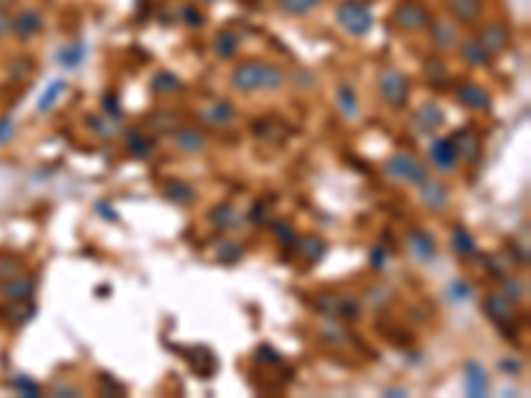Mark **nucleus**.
<instances>
[{"mask_svg": "<svg viewBox=\"0 0 531 398\" xmlns=\"http://www.w3.org/2000/svg\"><path fill=\"white\" fill-rule=\"evenodd\" d=\"M457 99L468 106V109H478V112H486L491 106L489 93L484 88H478L475 83H460L457 86Z\"/></svg>", "mask_w": 531, "mask_h": 398, "instance_id": "10", "label": "nucleus"}, {"mask_svg": "<svg viewBox=\"0 0 531 398\" xmlns=\"http://www.w3.org/2000/svg\"><path fill=\"white\" fill-rule=\"evenodd\" d=\"M210 218H213V221H218V223L224 226V223H229V221L234 218V207H231V205H221L218 210H213V213H210Z\"/></svg>", "mask_w": 531, "mask_h": 398, "instance_id": "31", "label": "nucleus"}, {"mask_svg": "<svg viewBox=\"0 0 531 398\" xmlns=\"http://www.w3.org/2000/svg\"><path fill=\"white\" fill-rule=\"evenodd\" d=\"M420 199H422V205H428L431 210H441V207H447L449 202V191L444 184H438V181H422L420 184Z\"/></svg>", "mask_w": 531, "mask_h": 398, "instance_id": "11", "label": "nucleus"}, {"mask_svg": "<svg viewBox=\"0 0 531 398\" xmlns=\"http://www.w3.org/2000/svg\"><path fill=\"white\" fill-rule=\"evenodd\" d=\"M337 24L346 29L348 35L364 38L372 29L375 19H372V11H369L367 3H362V0H346V3L337 6Z\"/></svg>", "mask_w": 531, "mask_h": 398, "instance_id": "1", "label": "nucleus"}, {"mask_svg": "<svg viewBox=\"0 0 531 398\" xmlns=\"http://www.w3.org/2000/svg\"><path fill=\"white\" fill-rule=\"evenodd\" d=\"M452 250L457 253V255H473L475 253V239L473 234L468 231V228H457L454 231V237H452Z\"/></svg>", "mask_w": 531, "mask_h": 398, "instance_id": "26", "label": "nucleus"}, {"mask_svg": "<svg viewBox=\"0 0 531 398\" xmlns=\"http://www.w3.org/2000/svg\"><path fill=\"white\" fill-rule=\"evenodd\" d=\"M505 287H507V289H505V295H510V298H516V300H518L521 295H523V287L518 285V282H507Z\"/></svg>", "mask_w": 531, "mask_h": 398, "instance_id": "39", "label": "nucleus"}, {"mask_svg": "<svg viewBox=\"0 0 531 398\" xmlns=\"http://www.w3.org/2000/svg\"><path fill=\"white\" fill-rule=\"evenodd\" d=\"M98 213L107 215V218H112V221H117V213H112V210L107 207V202H101V205H98Z\"/></svg>", "mask_w": 531, "mask_h": 398, "instance_id": "41", "label": "nucleus"}, {"mask_svg": "<svg viewBox=\"0 0 531 398\" xmlns=\"http://www.w3.org/2000/svg\"><path fill=\"white\" fill-rule=\"evenodd\" d=\"M234 114H237V109H234L231 101H215L213 106H208V109L202 112V117L208 120L210 125H226V122L234 120Z\"/></svg>", "mask_w": 531, "mask_h": 398, "instance_id": "16", "label": "nucleus"}, {"mask_svg": "<svg viewBox=\"0 0 531 398\" xmlns=\"http://www.w3.org/2000/svg\"><path fill=\"white\" fill-rule=\"evenodd\" d=\"M11 3H16V0H0V8H8Z\"/></svg>", "mask_w": 531, "mask_h": 398, "instance_id": "42", "label": "nucleus"}, {"mask_svg": "<svg viewBox=\"0 0 531 398\" xmlns=\"http://www.w3.org/2000/svg\"><path fill=\"white\" fill-rule=\"evenodd\" d=\"M385 173L391 175L393 181H404L409 186H420L425 178H428V170H425V165L420 162L417 157L412 154H393L388 162H385Z\"/></svg>", "mask_w": 531, "mask_h": 398, "instance_id": "2", "label": "nucleus"}, {"mask_svg": "<svg viewBox=\"0 0 531 398\" xmlns=\"http://www.w3.org/2000/svg\"><path fill=\"white\" fill-rule=\"evenodd\" d=\"M165 197L170 202H176V205H192L197 199V191L183 181H168L165 184Z\"/></svg>", "mask_w": 531, "mask_h": 398, "instance_id": "18", "label": "nucleus"}, {"mask_svg": "<svg viewBox=\"0 0 531 398\" xmlns=\"http://www.w3.org/2000/svg\"><path fill=\"white\" fill-rule=\"evenodd\" d=\"M337 104H340V109H343V114H346L348 120L359 117V101H356V93H353L351 86L337 88Z\"/></svg>", "mask_w": 531, "mask_h": 398, "instance_id": "25", "label": "nucleus"}, {"mask_svg": "<svg viewBox=\"0 0 531 398\" xmlns=\"http://www.w3.org/2000/svg\"><path fill=\"white\" fill-rule=\"evenodd\" d=\"M324 0H279V11L290 16H306L311 11H316Z\"/></svg>", "mask_w": 531, "mask_h": 398, "instance_id": "21", "label": "nucleus"}, {"mask_svg": "<svg viewBox=\"0 0 531 398\" xmlns=\"http://www.w3.org/2000/svg\"><path fill=\"white\" fill-rule=\"evenodd\" d=\"M470 295H473V292H470V285H468V282H454V285H452V298L454 300H468Z\"/></svg>", "mask_w": 531, "mask_h": 398, "instance_id": "34", "label": "nucleus"}, {"mask_svg": "<svg viewBox=\"0 0 531 398\" xmlns=\"http://www.w3.org/2000/svg\"><path fill=\"white\" fill-rule=\"evenodd\" d=\"M465 393L473 398H484L489 393V377L478 361H468L465 364Z\"/></svg>", "mask_w": 531, "mask_h": 398, "instance_id": "8", "label": "nucleus"}, {"mask_svg": "<svg viewBox=\"0 0 531 398\" xmlns=\"http://www.w3.org/2000/svg\"><path fill=\"white\" fill-rule=\"evenodd\" d=\"M380 96L388 106L401 109L409 99V80L399 70H385L380 74Z\"/></svg>", "mask_w": 531, "mask_h": 398, "instance_id": "4", "label": "nucleus"}, {"mask_svg": "<svg viewBox=\"0 0 531 398\" xmlns=\"http://www.w3.org/2000/svg\"><path fill=\"white\" fill-rule=\"evenodd\" d=\"M32 287H35V282L27 279V276H22V279H14V282L6 285V295L11 300H24L32 295Z\"/></svg>", "mask_w": 531, "mask_h": 398, "instance_id": "29", "label": "nucleus"}, {"mask_svg": "<svg viewBox=\"0 0 531 398\" xmlns=\"http://www.w3.org/2000/svg\"><path fill=\"white\" fill-rule=\"evenodd\" d=\"M431 159H433V165L438 168V170L449 173L457 168L460 154H457V149H454L452 138H436V141L431 143Z\"/></svg>", "mask_w": 531, "mask_h": 398, "instance_id": "7", "label": "nucleus"}, {"mask_svg": "<svg viewBox=\"0 0 531 398\" xmlns=\"http://www.w3.org/2000/svg\"><path fill=\"white\" fill-rule=\"evenodd\" d=\"M213 48H215V54L221 58H231L234 54H237V48H239V40H237V35L234 32H218L215 35V40H213Z\"/></svg>", "mask_w": 531, "mask_h": 398, "instance_id": "22", "label": "nucleus"}, {"mask_svg": "<svg viewBox=\"0 0 531 398\" xmlns=\"http://www.w3.org/2000/svg\"><path fill=\"white\" fill-rule=\"evenodd\" d=\"M104 109L112 114V117H120V101H114V93H107V96H104Z\"/></svg>", "mask_w": 531, "mask_h": 398, "instance_id": "37", "label": "nucleus"}, {"mask_svg": "<svg viewBox=\"0 0 531 398\" xmlns=\"http://www.w3.org/2000/svg\"><path fill=\"white\" fill-rule=\"evenodd\" d=\"M266 72H268V64L263 61H242L237 70L231 72V86L239 93H252V90H261L266 88Z\"/></svg>", "mask_w": 531, "mask_h": 398, "instance_id": "3", "label": "nucleus"}, {"mask_svg": "<svg viewBox=\"0 0 531 398\" xmlns=\"http://www.w3.org/2000/svg\"><path fill=\"white\" fill-rule=\"evenodd\" d=\"M181 19L189 24V27H202V24H205V16H202V11L194 8V6H186V8L181 11Z\"/></svg>", "mask_w": 531, "mask_h": 398, "instance_id": "30", "label": "nucleus"}, {"mask_svg": "<svg viewBox=\"0 0 531 398\" xmlns=\"http://www.w3.org/2000/svg\"><path fill=\"white\" fill-rule=\"evenodd\" d=\"M475 40L484 45V51H486L489 56H494V54H500V51L507 48L510 35H507V27H502V24H486V27L478 32Z\"/></svg>", "mask_w": 531, "mask_h": 398, "instance_id": "9", "label": "nucleus"}, {"mask_svg": "<svg viewBox=\"0 0 531 398\" xmlns=\"http://www.w3.org/2000/svg\"><path fill=\"white\" fill-rule=\"evenodd\" d=\"M85 58V45L77 40V43H70L67 48H61L59 51V64L61 67H67V70H77L80 64H83Z\"/></svg>", "mask_w": 531, "mask_h": 398, "instance_id": "19", "label": "nucleus"}, {"mask_svg": "<svg viewBox=\"0 0 531 398\" xmlns=\"http://www.w3.org/2000/svg\"><path fill=\"white\" fill-rule=\"evenodd\" d=\"M415 122H417L420 130L431 133V130H436L444 122V114H441V109H438L436 104H422L417 112H415Z\"/></svg>", "mask_w": 531, "mask_h": 398, "instance_id": "15", "label": "nucleus"}, {"mask_svg": "<svg viewBox=\"0 0 531 398\" xmlns=\"http://www.w3.org/2000/svg\"><path fill=\"white\" fill-rule=\"evenodd\" d=\"M449 8L462 24H475L481 19V0H449Z\"/></svg>", "mask_w": 531, "mask_h": 398, "instance_id": "12", "label": "nucleus"}, {"mask_svg": "<svg viewBox=\"0 0 531 398\" xmlns=\"http://www.w3.org/2000/svg\"><path fill=\"white\" fill-rule=\"evenodd\" d=\"M40 29H43V14L38 8H24V11L14 14V19H11V32H14L19 40L35 38Z\"/></svg>", "mask_w": 531, "mask_h": 398, "instance_id": "6", "label": "nucleus"}, {"mask_svg": "<svg viewBox=\"0 0 531 398\" xmlns=\"http://www.w3.org/2000/svg\"><path fill=\"white\" fill-rule=\"evenodd\" d=\"M393 22H396V27H401L404 32H417V29H422L428 22H431V16H428V11H425L420 3H415V0H404V3L396 6Z\"/></svg>", "mask_w": 531, "mask_h": 398, "instance_id": "5", "label": "nucleus"}, {"mask_svg": "<svg viewBox=\"0 0 531 398\" xmlns=\"http://www.w3.org/2000/svg\"><path fill=\"white\" fill-rule=\"evenodd\" d=\"M486 311H489V316H494V319L507 329V321L513 319V311H510L507 300L500 298V295H491V298H486Z\"/></svg>", "mask_w": 531, "mask_h": 398, "instance_id": "24", "label": "nucleus"}, {"mask_svg": "<svg viewBox=\"0 0 531 398\" xmlns=\"http://www.w3.org/2000/svg\"><path fill=\"white\" fill-rule=\"evenodd\" d=\"M409 250L417 260H433L436 257V242L428 231H415L409 237Z\"/></svg>", "mask_w": 531, "mask_h": 398, "instance_id": "13", "label": "nucleus"}, {"mask_svg": "<svg viewBox=\"0 0 531 398\" xmlns=\"http://www.w3.org/2000/svg\"><path fill=\"white\" fill-rule=\"evenodd\" d=\"M11 32V16L6 14V8H0V40Z\"/></svg>", "mask_w": 531, "mask_h": 398, "instance_id": "38", "label": "nucleus"}, {"mask_svg": "<svg viewBox=\"0 0 531 398\" xmlns=\"http://www.w3.org/2000/svg\"><path fill=\"white\" fill-rule=\"evenodd\" d=\"M154 93H173V90H181V80L173 74V72H157L152 80Z\"/></svg>", "mask_w": 531, "mask_h": 398, "instance_id": "27", "label": "nucleus"}, {"mask_svg": "<svg viewBox=\"0 0 531 398\" xmlns=\"http://www.w3.org/2000/svg\"><path fill=\"white\" fill-rule=\"evenodd\" d=\"M431 38H433V43L438 45V48H452V45L457 43V29L452 27L449 22H433L431 24Z\"/></svg>", "mask_w": 531, "mask_h": 398, "instance_id": "20", "label": "nucleus"}, {"mask_svg": "<svg viewBox=\"0 0 531 398\" xmlns=\"http://www.w3.org/2000/svg\"><path fill=\"white\" fill-rule=\"evenodd\" d=\"M14 388H19V390H22L24 396H38V393H40V388H38L35 383H29L27 377H16V380H14Z\"/></svg>", "mask_w": 531, "mask_h": 398, "instance_id": "33", "label": "nucleus"}, {"mask_svg": "<svg viewBox=\"0 0 531 398\" xmlns=\"http://www.w3.org/2000/svg\"><path fill=\"white\" fill-rule=\"evenodd\" d=\"M176 146L181 149V152H202L205 149V136L199 133V130H192V128H183L176 133Z\"/></svg>", "mask_w": 531, "mask_h": 398, "instance_id": "17", "label": "nucleus"}, {"mask_svg": "<svg viewBox=\"0 0 531 398\" xmlns=\"http://www.w3.org/2000/svg\"><path fill=\"white\" fill-rule=\"evenodd\" d=\"M277 231V237H279L282 244H295V231L287 223H277V226H271Z\"/></svg>", "mask_w": 531, "mask_h": 398, "instance_id": "32", "label": "nucleus"}, {"mask_svg": "<svg viewBox=\"0 0 531 398\" xmlns=\"http://www.w3.org/2000/svg\"><path fill=\"white\" fill-rule=\"evenodd\" d=\"M460 54L462 58H465V64H470V67H489V61H491V56L484 51V45L478 43L475 38H468V40L462 43Z\"/></svg>", "mask_w": 531, "mask_h": 398, "instance_id": "14", "label": "nucleus"}, {"mask_svg": "<svg viewBox=\"0 0 531 398\" xmlns=\"http://www.w3.org/2000/svg\"><path fill=\"white\" fill-rule=\"evenodd\" d=\"M125 146H128V152L133 157H139V159H144V157H149L152 154V146L154 143L146 138V136H141L139 130H130L125 136Z\"/></svg>", "mask_w": 531, "mask_h": 398, "instance_id": "23", "label": "nucleus"}, {"mask_svg": "<svg viewBox=\"0 0 531 398\" xmlns=\"http://www.w3.org/2000/svg\"><path fill=\"white\" fill-rule=\"evenodd\" d=\"M11 133H14V120H11V117H3V120H0V143L8 141Z\"/></svg>", "mask_w": 531, "mask_h": 398, "instance_id": "35", "label": "nucleus"}, {"mask_svg": "<svg viewBox=\"0 0 531 398\" xmlns=\"http://www.w3.org/2000/svg\"><path fill=\"white\" fill-rule=\"evenodd\" d=\"M64 88H67L64 80H56V83H51V86L45 88V93H43L40 101H38V112H48V109L59 101V96L64 93Z\"/></svg>", "mask_w": 531, "mask_h": 398, "instance_id": "28", "label": "nucleus"}, {"mask_svg": "<svg viewBox=\"0 0 531 398\" xmlns=\"http://www.w3.org/2000/svg\"><path fill=\"white\" fill-rule=\"evenodd\" d=\"M500 369H505L510 377H513V374L521 372V364H518V361H500Z\"/></svg>", "mask_w": 531, "mask_h": 398, "instance_id": "40", "label": "nucleus"}, {"mask_svg": "<svg viewBox=\"0 0 531 398\" xmlns=\"http://www.w3.org/2000/svg\"><path fill=\"white\" fill-rule=\"evenodd\" d=\"M369 263L375 266V271H383V266H385V250H383V247H375L372 255H369Z\"/></svg>", "mask_w": 531, "mask_h": 398, "instance_id": "36", "label": "nucleus"}]
</instances>
